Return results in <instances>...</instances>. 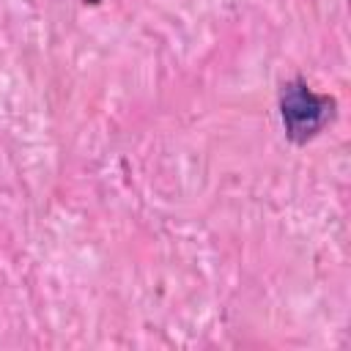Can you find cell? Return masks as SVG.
<instances>
[{"mask_svg": "<svg viewBox=\"0 0 351 351\" xmlns=\"http://www.w3.org/2000/svg\"><path fill=\"white\" fill-rule=\"evenodd\" d=\"M335 107L337 101L332 96L310 90L302 77L285 82L280 90V118L285 126V137L296 145L310 143L335 118Z\"/></svg>", "mask_w": 351, "mask_h": 351, "instance_id": "cell-1", "label": "cell"}]
</instances>
